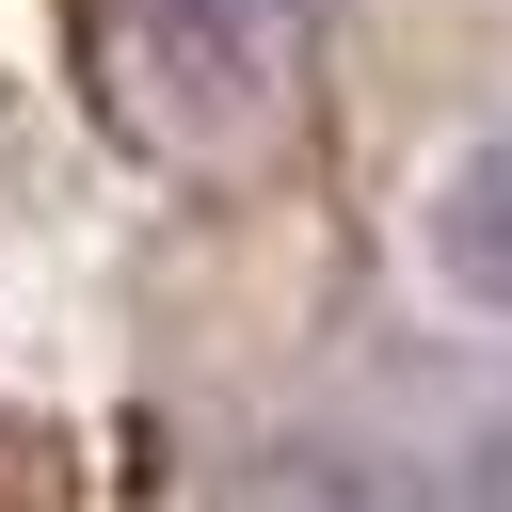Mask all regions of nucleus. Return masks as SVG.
<instances>
[{"label":"nucleus","instance_id":"nucleus-1","mask_svg":"<svg viewBox=\"0 0 512 512\" xmlns=\"http://www.w3.org/2000/svg\"><path fill=\"white\" fill-rule=\"evenodd\" d=\"M432 272L512 320V128H480V144L448 160V192H432Z\"/></svg>","mask_w":512,"mask_h":512},{"label":"nucleus","instance_id":"nucleus-2","mask_svg":"<svg viewBox=\"0 0 512 512\" xmlns=\"http://www.w3.org/2000/svg\"><path fill=\"white\" fill-rule=\"evenodd\" d=\"M144 32L192 48V64H240L256 32H288V0H144Z\"/></svg>","mask_w":512,"mask_h":512},{"label":"nucleus","instance_id":"nucleus-3","mask_svg":"<svg viewBox=\"0 0 512 512\" xmlns=\"http://www.w3.org/2000/svg\"><path fill=\"white\" fill-rule=\"evenodd\" d=\"M464 512H512V416L480 432V464H464Z\"/></svg>","mask_w":512,"mask_h":512}]
</instances>
